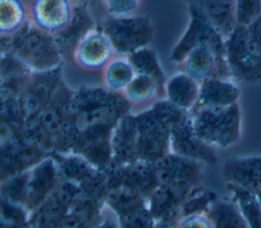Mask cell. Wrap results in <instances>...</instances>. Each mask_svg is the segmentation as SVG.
<instances>
[{
	"mask_svg": "<svg viewBox=\"0 0 261 228\" xmlns=\"http://www.w3.org/2000/svg\"><path fill=\"white\" fill-rule=\"evenodd\" d=\"M137 71L127 56L117 54L102 70L106 90L121 94L136 76Z\"/></svg>",
	"mask_w": 261,
	"mask_h": 228,
	"instance_id": "obj_21",
	"label": "cell"
},
{
	"mask_svg": "<svg viewBox=\"0 0 261 228\" xmlns=\"http://www.w3.org/2000/svg\"><path fill=\"white\" fill-rule=\"evenodd\" d=\"M215 200H217L215 193L197 187L190 193L189 197L184 203L180 209L179 217L192 214L206 213Z\"/></svg>",
	"mask_w": 261,
	"mask_h": 228,
	"instance_id": "obj_27",
	"label": "cell"
},
{
	"mask_svg": "<svg viewBox=\"0 0 261 228\" xmlns=\"http://www.w3.org/2000/svg\"><path fill=\"white\" fill-rule=\"evenodd\" d=\"M93 228H118V226L110 218H101V220Z\"/></svg>",
	"mask_w": 261,
	"mask_h": 228,
	"instance_id": "obj_34",
	"label": "cell"
},
{
	"mask_svg": "<svg viewBox=\"0 0 261 228\" xmlns=\"http://www.w3.org/2000/svg\"><path fill=\"white\" fill-rule=\"evenodd\" d=\"M134 120L138 161L155 163L170 153V131L152 108Z\"/></svg>",
	"mask_w": 261,
	"mask_h": 228,
	"instance_id": "obj_4",
	"label": "cell"
},
{
	"mask_svg": "<svg viewBox=\"0 0 261 228\" xmlns=\"http://www.w3.org/2000/svg\"><path fill=\"white\" fill-rule=\"evenodd\" d=\"M170 153L203 165L217 162L214 149L195 134L190 116L170 130Z\"/></svg>",
	"mask_w": 261,
	"mask_h": 228,
	"instance_id": "obj_13",
	"label": "cell"
},
{
	"mask_svg": "<svg viewBox=\"0 0 261 228\" xmlns=\"http://www.w3.org/2000/svg\"><path fill=\"white\" fill-rule=\"evenodd\" d=\"M180 71L198 82L211 77L229 78L231 75L226 57L208 46H197L187 53L179 63Z\"/></svg>",
	"mask_w": 261,
	"mask_h": 228,
	"instance_id": "obj_11",
	"label": "cell"
},
{
	"mask_svg": "<svg viewBox=\"0 0 261 228\" xmlns=\"http://www.w3.org/2000/svg\"><path fill=\"white\" fill-rule=\"evenodd\" d=\"M189 116L195 134L213 149L231 147L240 139L241 112L238 104L195 107Z\"/></svg>",
	"mask_w": 261,
	"mask_h": 228,
	"instance_id": "obj_1",
	"label": "cell"
},
{
	"mask_svg": "<svg viewBox=\"0 0 261 228\" xmlns=\"http://www.w3.org/2000/svg\"><path fill=\"white\" fill-rule=\"evenodd\" d=\"M1 228H30V225H9V224H4L1 223Z\"/></svg>",
	"mask_w": 261,
	"mask_h": 228,
	"instance_id": "obj_36",
	"label": "cell"
},
{
	"mask_svg": "<svg viewBox=\"0 0 261 228\" xmlns=\"http://www.w3.org/2000/svg\"><path fill=\"white\" fill-rule=\"evenodd\" d=\"M28 172L12 176L1 181V198L24 207L27 195Z\"/></svg>",
	"mask_w": 261,
	"mask_h": 228,
	"instance_id": "obj_26",
	"label": "cell"
},
{
	"mask_svg": "<svg viewBox=\"0 0 261 228\" xmlns=\"http://www.w3.org/2000/svg\"><path fill=\"white\" fill-rule=\"evenodd\" d=\"M109 17L124 18L137 15L142 2L136 0H106L101 2Z\"/></svg>",
	"mask_w": 261,
	"mask_h": 228,
	"instance_id": "obj_28",
	"label": "cell"
},
{
	"mask_svg": "<svg viewBox=\"0 0 261 228\" xmlns=\"http://www.w3.org/2000/svg\"><path fill=\"white\" fill-rule=\"evenodd\" d=\"M61 173L53 158H46L28 172L24 208L29 213L36 211L54 191Z\"/></svg>",
	"mask_w": 261,
	"mask_h": 228,
	"instance_id": "obj_12",
	"label": "cell"
},
{
	"mask_svg": "<svg viewBox=\"0 0 261 228\" xmlns=\"http://www.w3.org/2000/svg\"><path fill=\"white\" fill-rule=\"evenodd\" d=\"M198 3L213 27L226 41L238 26L236 18V2L199 1Z\"/></svg>",
	"mask_w": 261,
	"mask_h": 228,
	"instance_id": "obj_19",
	"label": "cell"
},
{
	"mask_svg": "<svg viewBox=\"0 0 261 228\" xmlns=\"http://www.w3.org/2000/svg\"><path fill=\"white\" fill-rule=\"evenodd\" d=\"M46 151L23 138L2 141L1 181L24 173L46 159Z\"/></svg>",
	"mask_w": 261,
	"mask_h": 228,
	"instance_id": "obj_10",
	"label": "cell"
},
{
	"mask_svg": "<svg viewBox=\"0 0 261 228\" xmlns=\"http://www.w3.org/2000/svg\"><path fill=\"white\" fill-rule=\"evenodd\" d=\"M189 6L190 23L173 48L170 60L180 63L187 53L197 46H208L225 57V40L213 27L198 2H190Z\"/></svg>",
	"mask_w": 261,
	"mask_h": 228,
	"instance_id": "obj_6",
	"label": "cell"
},
{
	"mask_svg": "<svg viewBox=\"0 0 261 228\" xmlns=\"http://www.w3.org/2000/svg\"><path fill=\"white\" fill-rule=\"evenodd\" d=\"M121 95L129 105L147 106L164 96V90L152 76L137 73Z\"/></svg>",
	"mask_w": 261,
	"mask_h": 228,
	"instance_id": "obj_20",
	"label": "cell"
},
{
	"mask_svg": "<svg viewBox=\"0 0 261 228\" xmlns=\"http://www.w3.org/2000/svg\"><path fill=\"white\" fill-rule=\"evenodd\" d=\"M261 15V2L259 1H237L236 18L240 26H250Z\"/></svg>",
	"mask_w": 261,
	"mask_h": 228,
	"instance_id": "obj_29",
	"label": "cell"
},
{
	"mask_svg": "<svg viewBox=\"0 0 261 228\" xmlns=\"http://www.w3.org/2000/svg\"><path fill=\"white\" fill-rule=\"evenodd\" d=\"M239 87L229 78L211 77L200 83L196 107H226L238 104Z\"/></svg>",
	"mask_w": 261,
	"mask_h": 228,
	"instance_id": "obj_17",
	"label": "cell"
},
{
	"mask_svg": "<svg viewBox=\"0 0 261 228\" xmlns=\"http://www.w3.org/2000/svg\"><path fill=\"white\" fill-rule=\"evenodd\" d=\"M119 220V228H155L156 221L149 211V208H143Z\"/></svg>",
	"mask_w": 261,
	"mask_h": 228,
	"instance_id": "obj_31",
	"label": "cell"
},
{
	"mask_svg": "<svg viewBox=\"0 0 261 228\" xmlns=\"http://www.w3.org/2000/svg\"><path fill=\"white\" fill-rule=\"evenodd\" d=\"M175 222H176V221H175ZM175 222L159 221V222H156V227H155V228H174Z\"/></svg>",
	"mask_w": 261,
	"mask_h": 228,
	"instance_id": "obj_35",
	"label": "cell"
},
{
	"mask_svg": "<svg viewBox=\"0 0 261 228\" xmlns=\"http://www.w3.org/2000/svg\"><path fill=\"white\" fill-rule=\"evenodd\" d=\"M213 228H249L233 200L217 198L207 211Z\"/></svg>",
	"mask_w": 261,
	"mask_h": 228,
	"instance_id": "obj_22",
	"label": "cell"
},
{
	"mask_svg": "<svg viewBox=\"0 0 261 228\" xmlns=\"http://www.w3.org/2000/svg\"><path fill=\"white\" fill-rule=\"evenodd\" d=\"M225 57L231 75L245 82L261 81V56L248 27L238 25L225 41Z\"/></svg>",
	"mask_w": 261,
	"mask_h": 228,
	"instance_id": "obj_5",
	"label": "cell"
},
{
	"mask_svg": "<svg viewBox=\"0 0 261 228\" xmlns=\"http://www.w3.org/2000/svg\"><path fill=\"white\" fill-rule=\"evenodd\" d=\"M200 82L179 71L169 77L164 86V97L172 106L190 113L197 105Z\"/></svg>",
	"mask_w": 261,
	"mask_h": 228,
	"instance_id": "obj_16",
	"label": "cell"
},
{
	"mask_svg": "<svg viewBox=\"0 0 261 228\" xmlns=\"http://www.w3.org/2000/svg\"><path fill=\"white\" fill-rule=\"evenodd\" d=\"M227 189L238 205L249 228H261V206L257 194L232 184H227Z\"/></svg>",
	"mask_w": 261,
	"mask_h": 228,
	"instance_id": "obj_24",
	"label": "cell"
},
{
	"mask_svg": "<svg viewBox=\"0 0 261 228\" xmlns=\"http://www.w3.org/2000/svg\"><path fill=\"white\" fill-rule=\"evenodd\" d=\"M100 28L109 37L117 54L124 56L147 48L154 35L150 19L141 15L124 18L107 17L102 21Z\"/></svg>",
	"mask_w": 261,
	"mask_h": 228,
	"instance_id": "obj_3",
	"label": "cell"
},
{
	"mask_svg": "<svg viewBox=\"0 0 261 228\" xmlns=\"http://www.w3.org/2000/svg\"><path fill=\"white\" fill-rule=\"evenodd\" d=\"M194 189L178 186L159 185L148 200V208L156 222H175L180 209Z\"/></svg>",
	"mask_w": 261,
	"mask_h": 228,
	"instance_id": "obj_15",
	"label": "cell"
},
{
	"mask_svg": "<svg viewBox=\"0 0 261 228\" xmlns=\"http://www.w3.org/2000/svg\"><path fill=\"white\" fill-rule=\"evenodd\" d=\"M27 5L31 24L53 37L69 26L75 13V3L67 0H37Z\"/></svg>",
	"mask_w": 261,
	"mask_h": 228,
	"instance_id": "obj_8",
	"label": "cell"
},
{
	"mask_svg": "<svg viewBox=\"0 0 261 228\" xmlns=\"http://www.w3.org/2000/svg\"><path fill=\"white\" fill-rule=\"evenodd\" d=\"M221 172L227 184L255 194L261 192V156L229 159L223 164Z\"/></svg>",
	"mask_w": 261,
	"mask_h": 228,
	"instance_id": "obj_14",
	"label": "cell"
},
{
	"mask_svg": "<svg viewBox=\"0 0 261 228\" xmlns=\"http://www.w3.org/2000/svg\"><path fill=\"white\" fill-rule=\"evenodd\" d=\"M257 197H258V201H259V203H260V206H261V192H259V193L257 194Z\"/></svg>",
	"mask_w": 261,
	"mask_h": 228,
	"instance_id": "obj_37",
	"label": "cell"
},
{
	"mask_svg": "<svg viewBox=\"0 0 261 228\" xmlns=\"http://www.w3.org/2000/svg\"><path fill=\"white\" fill-rule=\"evenodd\" d=\"M248 31L261 56V15L250 26H248Z\"/></svg>",
	"mask_w": 261,
	"mask_h": 228,
	"instance_id": "obj_33",
	"label": "cell"
},
{
	"mask_svg": "<svg viewBox=\"0 0 261 228\" xmlns=\"http://www.w3.org/2000/svg\"><path fill=\"white\" fill-rule=\"evenodd\" d=\"M174 228H213V225L206 212L180 216L176 220Z\"/></svg>",
	"mask_w": 261,
	"mask_h": 228,
	"instance_id": "obj_32",
	"label": "cell"
},
{
	"mask_svg": "<svg viewBox=\"0 0 261 228\" xmlns=\"http://www.w3.org/2000/svg\"><path fill=\"white\" fill-rule=\"evenodd\" d=\"M158 186L159 182L154 163L138 161L129 165H123L122 187L139 193L148 201Z\"/></svg>",
	"mask_w": 261,
	"mask_h": 228,
	"instance_id": "obj_18",
	"label": "cell"
},
{
	"mask_svg": "<svg viewBox=\"0 0 261 228\" xmlns=\"http://www.w3.org/2000/svg\"><path fill=\"white\" fill-rule=\"evenodd\" d=\"M159 185L195 189L203 177V164L169 153L154 163Z\"/></svg>",
	"mask_w": 261,
	"mask_h": 228,
	"instance_id": "obj_9",
	"label": "cell"
},
{
	"mask_svg": "<svg viewBox=\"0 0 261 228\" xmlns=\"http://www.w3.org/2000/svg\"><path fill=\"white\" fill-rule=\"evenodd\" d=\"M117 55L109 37L99 27H92L75 43L72 60L87 71H102Z\"/></svg>",
	"mask_w": 261,
	"mask_h": 228,
	"instance_id": "obj_7",
	"label": "cell"
},
{
	"mask_svg": "<svg viewBox=\"0 0 261 228\" xmlns=\"http://www.w3.org/2000/svg\"><path fill=\"white\" fill-rule=\"evenodd\" d=\"M137 73L146 74L155 78L163 88L165 86V78L163 70L158 62L156 54L149 48H144L127 56Z\"/></svg>",
	"mask_w": 261,
	"mask_h": 228,
	"instance_id": "obj_25",
	"label": "cell"
},
{
	"mask_svg": "<svg viewBox=\"0 0 261 228\" xmlns=\"http://www.w3.org/2000/svg\"><path fill=\"white\" fill-rule=\"evenodd\" d=\"M2 208V221L1 223L9 225H29L30 216L29 212L24 207L12 204L8 201L1 198Z\"/></svg>",
	"mask_w": 261,
	"mask_h": 228,
	"instance_id": "obj_30",
	"label": "cell"
},
{
	"mask_svg": "<svg viewBox=\"0 0 261 228\" xmlns=\"http://www.w3.org/2000/svg\"><path fill=\"white\" fill-rule=\"evenodd\" d=\"M29 21L27 2L18 0L0 1V32L2 37H11Z\"/></svg>",
	"mask_w": 261,
	"mask_h": 228,
	"instance_id": "obj_23",
	"label": "cell"
},
{
	"mask_svg": "<svg viewBox=\"0 0 261 228\" xmlns=\"http://www.w3.org/2000/svg\"><path fill=\"white\" fill-rule=\"evenodd\" d=\"M6 38L10 40V54L16 56L30 69L47 72L58 66L61 57L57 41L53 36L33 26L30 21L15 35Z\"/></svg>",
	"mask_w": 261,
	"mask_h": 228,
	"instance_id": "obj_2",
	"label": "cell"
}]
</instances>
